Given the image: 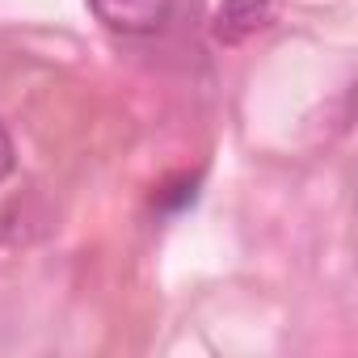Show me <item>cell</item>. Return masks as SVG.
Returning <instances> with one entry per match:
<instances>
[{"mask_svg":"<svg viewBox=\"0 0 358 358\" xmlns=\"http://www.w3.org/2000/svg\"><path fill=\"white\" fill-rule=\"evenodd\" d=\"M93 17L114 34H156L173 17V0H89Z\"/></svg>","mask_w":358,"mask_h":358,"instance_id":"obj_1","label":"cell"},{"mask_svg":"<svg viewBox=\"0 0 358 358\" xmlns=\"http://www.w3.org/2000/svg\"><path fill=\"white\" fill-rule=\"evenodd\" d=\"M270 13H274V0H224L215 9V38L236 47L245 38H253L257 30L270 26Z\"/></svg>","mask_w":358,"mask_h":358,"instance_id":"obj_2","label":"cell"},{"mask_svg":"<svg viewBox=\"0 0 358 358\" xmlns=\"http://www.w3.org/2000/svg\"><path fill=\"white\" fill-rule=\"evenodd\" d=\"M13 173V139H9V131L0 127V182Z\"/></svg>","mask_w":358,"mask_h":358,"instance_id":"obj_3","label":"cell"}]
</instances>
